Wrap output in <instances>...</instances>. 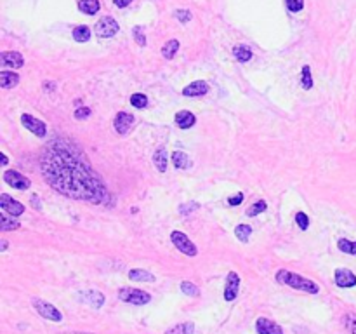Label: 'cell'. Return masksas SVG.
<instances>
[{
	"label": "cell",
	"instance_id": "obj_30",
	"mask_svg": "<svg viewBox=\"0 0 356 334\" xmlns=\"http://www.w3.org/2000/svg\"><path fill=\"white\" fill-rule=\"evenodd\" d=\"M234 235L238 237V241L242 242H249V237L252 235V228L249 225H238L234 228Z\"/></svg>",
	"mask_w": 356,
	"mask_h": 334
},
{
	"label": "cell",
	"instance_id": "obj_2",
	"mask_svg": "<svg viewBox=\"0 0 356 334\" xmlns=\"http://www.w3.org/2000/svg\"><path fill=\"white\" fill-rule=\"evenodd\" d=\"M276 282H280V284L283 285H288V288L292 289L303 291V293H310V294L320 293V288L313 280L303 277V275L299 273L288 272V270H280V272H276Z\"/></svg>",
	"mask_w": 356,
	"mask_h": 334
},
{
	"label": "cell",
	"instance_id": "obj_34",
	"mask_svg": "<svg viewBox=\"0 0 356 334\" xmlns=\"http://www.w3.org/2000/svg\"><path fill=\"white\" fill-rule=\"evenodd\" d=\"M287 4V9L290 13H299V11L304 9V0H285Z\"/></svg>",
	"mask_w": 356,
	"mask_h": 334
},
{
	"label": "cell",
	"instance_id": "obj_3",
	"mask_svg": "<svg viewBox=\"0 0 356 334\" xmlns=\"http://www.w3.org/2000/svg\"><path fill=\"white\" fill-rule=\"evenodd\" d=\"M118 298L122 301H125V303H131L136 306H143L151 301V296L146 291L134 289V288H122L118 291Z\"/></svg>",
	"mask_w": 356,
	"mask_h": 334
},
{
	"label": "cell",
	"instance_id": "obj_41",
	"mask_svg": "<svg viewBox=\"0 0 356 334\" xmlns=\"http://www.w3.org/2000/svg\"><path fill=\"white\" fill-rule=\"evenodd\" d=\"M244 202V194H236L234 197H229L228 199V204L229 206H240Z\"/></svg>",
	"mask_w": 356,
	"mask_h": 334
},
{
	"label": "cell",
	"instance_id": "obj_19",
	"mask_svg": "<svg viewBox=\"0 0 356 334\" xmlns=\"http://www.w3.org/2000/svg\"><path fill=\"white\" fill-rule=\"evenodd\" d=\"M82 300H84L85 303L92 305L94 308H101L104 303V296L99 293V291H87V293L82 296Z\"/></svg>",
	"mask_w": 356,
	"mask_h": 334
},
{
	"label": "cell",
	"instance_id": "obj_26",
	"mask_svg": "<svg viewBox=\"0 0 356 334\" xmlns=\"http://www.w3.org/2000/svg\"><path fill=\"white\" fill-rule=\"evenodd\" d=\"M177 49H179V40L172 38V40H169L162 47V56L165 58V60H172V58L175 56V53H177Z\"/></svg>",
	"mask_w": 356,
	"mask_h": 334
},
{
	"label": "cell",
	"instance_id": "obj_39",
	"mask_svg": "<svg viewBox=\"0 0 356 334\" xmlns=\"http://www.w3.org/2000/svg\"><path fill=\"white\" fill-rule=\"evenodd\" d=\"M174 16H175V18H177L181 23H188V21H191V18H193V16H191V13H190L188 9H177V11L174 13Z\"/></svg>",
	"mask_w": 356,
	"mask_h": 334
},
{
	"label": "cell",
	"instance_id": "obj_18",
	"mask_svg": "<svg viewBox=\"0 0 356 334\" xmlns=\"http://www.w3.org/2000/svg\"><path fill=\"white\" fill-rule=\"evenodd\" d=\"M18 84H19V75H18V73L7 72V70L0 72V85H2L4 89H13Z\"/></svg>",
	"mask_w": 356,
	"mask_h": 334
},
{
	"label": "cell",
	"instance_id": "obj_8",
	"mask_svg": "<svg viewBox=\"0 0 356 334\" xmlns=\"http://www.w3.org/2000/svg\"><path fill=\"white\" fill-rule=\"evenodd\" d=\"M0 209L6 211L7 214H11L13 218L16 216H21L25 213V206L18 200H14L13 197H9L7 194H2L0 195Z\"/></svg>",
	"mask_w": 356,
	"mask_h": 334
},
{
	"label": "cell",
	"instance_id": "obj_47",
	"mask_svg": "<svg viewBox=\"0 0 356 334\" xmlns=\"http://www.w3.org/2000/svg\"><path fill=\"white\" fill-rule=\"evenodd\" d=\"M70 334H92V332H70Z\"/></svg>",
	"mask_w": 356,
	"mask_h": 334
},
{
	"label": "cell",
	"instance_id": "obj_35",
	"mask_svg": "<svg viewBox=\"0 0 356 334\" xmlns=\"http://www.w3.org/2000/svg\"><path fill=\"white\" fill-rule=\"evenodd\" d=\"M344 325H346V329L351 334H356V315H353V313H347V315L344 317Z\"/></svg>",
	"mask_w": 356,
	"mask_h": 334
},
{
	"label": "cell",
	"instance_id": "obj_40",
	"mask_svg": "<svg viewBox=\"0 0 356 334\" xmlns=\"http://www.w3.org/2000/svg\"><path fill=\"white\" fill-rule=\"evenodd\" d=\"M132 35H134V40L138 42V44L143 47V45H146V37H144V33H143V30L139 28V26H136L134 30H132Z\"/></svg>",
	"mask_w": 356,
	"mask_h": 334
},
{
	"label": "cell",
	"instance_id": "obj_36",
	"mask_svg": "<svg viewBox=\"0 0 356 334\" xmlns=\"http://www.w3.org/2000/svg\"><path fill=\"white\" fill-rule=\"evenodd\" d=\"M73 115H75L77 120H85V119H89V117L92 115V110L89 107H82V108H77Z\"/></svg>",
	"mask_w": 356,
	"mask_h": 334
},
{
	"label": "cell",
	"instance_id": "obj_43",
	"mask_svg": "<svg viewBox=\"0 0 356 334\" xmlns=\"http://www.w3.org/2000/svg\"><path fill=\"white\" fill-rule=\"evenodd\" d=\"M31 204H33L35 209H37V211H40V209H42V206H40V204H38V197H37V195H33V197H31Z\"/></svg>",
	"mask_w": 356,
	"mask_h": 334
},
{
	"label": "cell",
	"instance_id": "obj_33",
	"mask_svg": "<svg viewBox=\"0 0 356 334\" xmlns=\"http://www.w3.org/2000/svg\"><path fill=\"white\" fill-rule=\"evenodd\" d=\"M181 291L186 294V296H191V298H197V296H200V289L197 288L195 284H191V282H181Z\"/></svg>",
	"mask_w": 356,
	"mask_h": 334
},
{
	"label": "cell",
	"instance_id": "obj_24",
	"mask_svg": "<svg viewBox=\"0 0 356 334\" xmlns=\"http://www.w3.org/2000/svg\"><path fill=\"white\" fill-rule=\"evenodd\" d=\"M19 226H21V223H18L14 218L11 219L9 216H7L6 211H2V214H0V230L11 231V230H18Z\"/></svg>",
	"mask_w": 356,
	"mask_h": 334
},
{
	"label": "cell",
	"instance_id": "obj_6",
	"mask_svg": "<svg viewBox=\"0 0 356 334\" xmlns=\"http://www.w3.org/2000/svg\"><path fill=\"white\" fill-rule=\"evenodd\" d=\"M33 306L37 310L38 315H42L44 319L50 320V322H61L63 320V315L61 312L56 308L54 305L47 303L44 300H33Z\"/></svg>",
	"mask_w": 356,
	"mask_h": 334
},
{
	"label": "cell",
	"instance_id": "obj_12",
	"mask_svg": "<svg viewBox=\"0 0 356 334\" xmlns=\"http://www.w3.org/2000/svg\"><path fill=\"white\" fill-rule=\"evenodd\" d=\"M238 289H240V275L236 272H229L228 278H226V285H224V300L226 301L236 300Z\"/></svg>",
	"mask_w": 356,
	"mask_h": 334
},
{
	"label": "cell",
	"instance_id": "obj_14",
	"mask_svg": "<svg viewBox=\"0 0 356 334\" xmlns=\"http://www.w3.org/2000/svg\"><path fill=\"white\" fill-rule=\"evenodd\" d=\"M334 280L339 288H354L356 285V275L347 268H337L334 275Z\"/></svg>",
	"mask_w": 356,
	"mask_h": 334
},
{
	"label": "cell",
	"instance_id": "obj_22",
	"mask_svg": "<svg viewBox=\"0 0 356 334\" xmlns=\"http://www.w3.org/2000/svg\"><path fill=\"white\" fill-rule=\"evenodd\" d=\"M129 278L131 280H136V282H155V275L146 272V270H139V268H134L129 272Z\"/></svg>",
	"mask_w": 356,
	"mask_h": 334
},
{
	"label": "cell",
	"instance_id": "obj_21",
	"mask_svg": "<svg viewBox=\"0 0 356 334\" xmlns=\"http://www.w3.org/2000/svg\"><path fill=\"white\" fill-rule=\"evenodd\" d=\"M233 56H234V60L236 61H240V63H247L252 60V51L249 49L247 45H244V44H240V45H234L233 47Z\"/></svg>",
	"mask_w": 356,
	"mask_h": 334
},
{
	"label": "cell",
	"instance_id": "obj_23",
	"mask_svg": "<svg viewBox=\"0 0 356 334\" xmlns=\"http://www.w3.org/2000/svg\"><path fill=\"white\" fill-rule=\"evenodd\" d=\"M172 164L177 169H188L191 166V160L185 152H174L172 153Z\"/></svg>",
	"mask_w": 356,
	"mask_h": 334
},
{
	"label": "cell",
	"instance_id": "obj_15",
	"mask_svg": "<svg viewBox=\"0 0 356 334\" xmlns=\"http://www.w3.org/2000/svg\"><path fill=\"white\" fill-rule=\"evenodd\" d=\"M209 92V84L205 80H197L188 84L185 89H183V96L186 98H197V96H205Z\"/></svg>",
	"mask_w": 356,
	"mask_h": 334
},
{
	"label": "cell",
	"instance_id": "obj_20",
	"mask_svg": "<svg viewBox=\"0 0 356 334\" xmlns=\"http://www.w3.org/2000/svg\"><path fill=\"white\" fill-rule=\"evenodd\" d=\"M78 9L87 16H94L101 9V4L99 0H80V2H78Z\"/></svg>",
	"mask_w": 356,
	"mask_h": 334
},
{
	"label": "cell",
	"instance_id": "obj_11",
	"mask_svg": "<svg viewBox=\"0 0 356 334\" xmlns=\"http://www.w3.org/2000/svg\"><path fill=\"white\" fill-rule=\"evenodd\" d=\"M25 65V58L21 53H16V51H7V53L0 54V66L2 68H13L18 70Z\"/></svg>",
	"mask_w": 356,
	"mask_h": 334
},
{
	"label": "cell",
	"instance_id": "obj_31",
	"mask_svg": "<svg viewBox=\"0 0 356 334\" xmlns=\"http://www.w3.org/2000/svg\"><path fill=\"white\" fill-rule=\"evenodd\" d=\"M131 105L134 108H138V110H143V108L148 107V98L144 96V94H141V92H136V94H132L131 96Z\"/></svg>",
	"mask_w": 356,
	"mask_h": 334
},
{
	"label": "cell",
	"instance_id": "obj_37",
	"mask_svg": "<svg viewBox=\"0 0 356 334\" xmlns=\"http://www.w3.org/2000/svg\"><path fill=\"white\" fill-rule=\"evenodd\" d=\"M295 223L299 225L301 230H308V228H310V218H308L304 213H297L295 214Z\"/></svg>",
	"mask_w": 356,
	"mask_h": 334
},
{
	"label": "cell",
	"instance_id": "obj_29",
	"mask_svg": "<svg viewBox=\"0 0 356 334\" xmlns=\"http://www.w3.org/2000/svg\"><path fill=\"white\" fill-rule=\"evenodd\" d=\"M337 247H339V251H342V253L351 254V256H356V242H353V241H347V238H339Z\"/></svg>",
	"mask_w": 356,
	"mask_h": 334
},
{
	"label": "cell",
	"instance_id": "obj_13",
	"mask_svg": "<svg viewBox=\"0 0 356 334\" xmlns=\"http://www.w3.org/2000/svg\"><path fill=\"white\" fill-rule=\"evenodd\" d=\"M256 331L257 334H283V329L275 320L266 319V317H259L256 320Z\"/></svg>",
	"mask_w": 356,
	"mask_h": 334
},
{
	"label": "cell",
	"instance_id": "obj_45",
	"mask_svg": "<svg viewBox=\"0 0 356 334\" xmlns=\"http://www.w3.org/2000/svg\"><path fill=\"white\" fill-rule=\"evenodd\" d=\"M0 160H2V166H7V162H9V159L6 157V153H0Z\"/></svg>",
	"mask_w": 356,
	"mask_h": 334
},
{
	"label": "cell",
	"instance_id": "obj_32",
	"mask_svg": "<svg viewBox=\"0 0 356 334\" xmlns=\"http://www.w3.org/2000/svg\"><path fill=\"white\" fill-rule=\"evenodd\" d=\"M266 207H268V204L264 202V200H257L256 204H252V206L247 209V216H250V218H254V216H259L261 213H264L266 211Z\"/></svg>",
	"mask_w": 356,
	"mask_h": 334
},
{
	"label": "cell",
	"instance_id": "obj_27",
	"mask_svg": "<svg viewBox=\"0 0 356 334\" xmlns=\"http://www.w3.org/2000/svg\"><path fill=\"white\" fill-rule=\"evenodd\" d=\"M73 38L77 42H89V38H91V28L85 25L77 26V28H73Z\"/></svg>",
	"mask_w": 356,
	"mask_h": 334
},
{
	"label": "cell",
	"instance_id": "obj_16",
	"mask_svg": "<svg viewBox=\"0 0 356 334\" xmlns=\"http://www.w3.org/2000/svg\"><path fill=\"white\" fill-rule=\"evenodd\" d=\"M174 122H175V125H177V127L190 129V127H193V125L197 124V117H195L191 112H188V110H181V112L175 113Z\"/></svg>",
	"mask_w": 356,
	"mask_h": 334
},
{
	"label": "cell",
	"instance_id": "obj_38",
	"mask_svg": "<svg viewBox=\"0 0 356 334\" xmlns=\"http://www.w3.org/2000/svg\"><path fill=\"white\" fill-rule=\"evenodd\" d=\"M198 207H200V204H198V202H188V204H183V206H179V213H181V214H191L193 211H197Z\"/></svg>",
	"mask_w": 356,
	"mask_h": 334
},
{
	"label": "cell",
	"instance_id": "obj_1",
	"mask_svg": "<svg viewBox=\"0 0 356 334\" xmlns=\"http://www.w3.org/2000/svg\"><path fill=\"white\" fill-rule=\"evenodd\" d=\"M40 171L45 181L68 199L106 204L109 194L92 171L82 150L66 139H54L40 155Z\"/></svg>",
	"mask_w": 356,
	"mask_h": 334
},
{
	"label": "cell",
	"instance_id": "obj_9",
	"mask_svg": "<svg viewBox=\"0 0 356 334\" xmlns=\"http://www.w3.org/2000/svg\"><path fill=\"white\" fill-rule=\"evenodd\" d=\"M21 122L28 131L33 132L37 137H45L47 134V125L42 120L35 119L33 115H28V113H23L21 115Z\"/></svg>",
	"mask_w": 356,
	"mask_h": 334
},
{
	"label": "cell",
	"instance_id": "obj_10",
	"mask_svg": "<svg viewBox=\"0 0 356 334\" xmlns=\"http://www.w3.org/2000/svg\"><path fill=\"white\" fill-rule=\"evenodd\" d=\"M113 125H115V131L118 132L120 136H125L134 125V115L129 112H118L113 120Z\"/></svg>",
	"mask_w": 356,
	"mask_h": 334
},
{
	"label": "cell",
	"instance_id": "obj_5",
	"mask_svg": "<svg viewBox=\"0 0 356 334\" xmlns=\"http://www.w3.org/2000/svg\"><path fill=\"white\" fill-rule=\"evenodd\" d=\"M118 30H120L118 23H116L111 16H104V18H101L99 21L96 23V26H94V33H96L99 38L113 37V35L118 33Z\"/></svg>",
	"mask_w": 356,
	"mask_h": 334
},
{
	"label": "cell",
	"instance_id": "obj_4",
	"mask_svg": "<svg viewBox=\"0 0 356 334\" xmlns=\"http://www.w3.org/2000/svg\"><path fill=\"white\" fill-rule=\"evenodd\" d=\"M170 241L172 244L175 246V249L177 251H181L183 254H186V256H197L198 254V249H197V246H195L193 242L188 238V235H185L183 231H172L170 233Z\"/></svg>",
	"mask_w": 356,
	"mask_h": 334
},
{
	"label": "cell",
	"instance_id": "obj_42",
	"mask_svg": "<svg viewBox=\"0 0 356 334\" xmlns=\"http://www.w3.org/2000/svg\"><path fill=\"white\" fill-rule=\"evenodd\" d=\"M131 2H132V0H113V4H115L116 7H120V9H124V7H127Z\"/></svg>",
	"mask_w": 356,
	"mask_h": 334
},
{
	"label": "cell",
	"instance_id": "obj_46",
	"mask_svg": "<svg viewBox=\"0 0 356 334\" xmlns=\"http://www.w3.org/2000/svg\"><path fill=\"white\" fill-rule=\"evenodd\" d=\"M0 247H2V251H6V249H7V242H6V241H2V244H0Z\"/></svg>",
	"mask_w": 356,
	"mask_h": 334
},
{
	"label": "cell",
	"instance_id": "obj_7",
	"mask_svg": "<svg viewBox=\"0 0 356 334\" xmlns=\"http://www.w3.org/2000/svg\"><path fill=\"white\" fill-rule=\"evenodd\" d=\"M4 181L9 184V186L16 188V190H28V188L31 186L30 179L18 171H6L4 172Z\"/></svg>",
	"mask_w": 356,
	"mask_h": 334
},
{
	"label": "cell",
	"instance_id": "obj_25",
	"mask_svg": "<svg viewBox=\"0 0 356 334\" xmlns=\"http://www.w3.org/2000/svg\"><path fill=\"white\" fill-rule=\"evenodd\" d=\"M195 332V324L193 322H183L174 327H170L165 334H193Z\"/></svg>",
	"mask_w": 356,
	"mask_h": 334
},
{
	"label": "cell",
	"instance_id": "obj_28",
	"mask_svg": "<svg viewBox=\"0 0 356 334\" xmlns=\"http://www.w3.org/2000/svg\"><path fill=\"white\" fill-rule=\"evenodd\" d=\"M301 85H303L304 91H310L313 87V77L310 66H303V70H301Z\"/></svg>",
	"mask_w": 356,
	"mask_h": 334
},
{
	"label": "cell",
	"instance_id": "obj_17",
	"mask_svg": "<svg viewBox=\"0 0 356 334\" xmlns=\"http://www.w3.org/2000/svg\"><path fill=\"white\" fill-rule=\"evenodd\" d=\"M153 164L160 172L167 171V164H169V157H167V150L163 147H160L158 150L153 153Z\"/></svg>",
	"mask_w": 356,
	"mask_h": 334
},
{
	"label": "cell",
	"instance_id": "obj_44",
	"mask_svg": "<svg viewBox=\"0 0 356 334\" xmlns=\"http://www.w3.org/2000/svg\"><path fill=\"white\" fill-rule=\"evenodd\" d=\"M44 87L47 89V91H52V89H56V84L50 82V80H47V82H44Z\"/></svg>",
	"mask_w": 356,
	"mask_h": 334
}]
</instances>
